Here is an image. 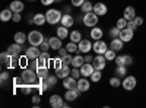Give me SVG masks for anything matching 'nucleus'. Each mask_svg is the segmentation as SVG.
Here are the masks:
<instances>
[{"label": "nucleus", "instance_id": "obj_1", "mask_svg": "<svg viewBox=\"0 0 146 108\" xmlns=\"http://www.w3.org/2000/svg\"><path fill=\"white\" fill-rule=\"evenodd\" d=\"M47 23H50V25H56V23L62 22V18H63V13L57 9H48L47 10Z\"/></svg>", "mask_w": 146, "mask_h": 108}, {"label": "nucleus", "instance_id": "obj_2", "mask_svg": "<svg viewBox=\"0 0 146 108\" xmlns=\"http://www.w3.org/2000/svg\"><path fill=\"white\" fill-rule=\"evenodd\" d=\"M21 79H22V82L34 85V83L36 82V79H38V76H36V72L35 70H32L31 67H27V69H23L22 75H21Z\"/></svg>", "mask_w": 146, "mask_h": 108}, {"label": "nucleus", "instance_id": "obj_3", "mask_svg": "<svg viewBox=\"0 0 146 108\" xmlns=\"http://www.w3.org/2000/svg\"><path fill=\"white\" fill-rule=\"evenodd\" d=\"M100 16L95 13V12H88V13H83V25L88 28H94L98 23Z\"/></svg>", "mask_w": 146, "mask_h": 108}, {"label": "nucleus", "instance_id": "obj_4", "mask_svg": "<svg viewBox=\"0 0 146 108\" xmlns=\"http://www.w3.org/2000/svg\"><path fill=\"white\" fill-rule=\"evenodd\" d=\"M44 40H45V38H44V35H42L40 31H31V32L28 34V42H29L31 45L40 47L41 42H42Z\"/></svg>", "mask_w": 146, "mask_h": 108}, {"label": "nucleus", "instance_id": "obj_5", "mask_svg": "<svg viewBox=\"0 0 146 108\" xmlns=\"http://www.w3.org/2000/svg\"><path fill=\"white\" fill-rule=\"evenodd\" d=\"M121 86L124 88V91H133L136 86H137V80L135 76H124L123 82H121Z\"/></svg>", "mask_w": 146, "mask_h": 108}, {"label": "nucleus", "instance_id": "obj_6", "mask_svg": "<svg viewBox=\"0 0 146 108\" xmlns=\"http://www.w3.org/2000/svg\"><path fill=\"white\" fill-rule=\"evenodd\" d=\"M92 64H94L95 70H101V72H102V70L105 69V66H107V58H105V56H104V54H98L96 57H94Z\"/></svg>", "mask_w": 146, "mask_h": 108}, {"label": "nucleus", "instance_id": "obj_7", "mask_svg": "<svg viewBox=\"0 0 146 108\" xmlns=\"http://www.w3.org/2000/svg\"><path fill=\"white\" fill-rule=\"evenodd\" d=\"M92 50L96 53V54H105V51L108 50V44L102 40H96L94 42V47H92Z\"/></svg>", "mask_w": 146, "mask_h": 108}, {"label": "nucleus", "instance_id": "obj_8", "mask_svg": "<svg viewBox=\"0 0 146 108\" xmlns=\"http://www.w3.org/2000/svg\"><path fill=\"white\" fill-rule=\"evenodd\" d=\"M94 44H91L89 40H82L79 44H78V53H83V54H88L91 53Z\"/></svg>", "mask_w": 146, "mask_h": 108}, {"label": "nucleus", "instance_id": "obj_9", "mask_svg": "<svg viewBox=\"0 0 146 108\" xmlns=\"http://www.w3.org/2000/svg\"><path fill=\"white\" fill-rule=\"evenodd\" d=\"M25 54L28 56L29 60H35V58L40 57L41 48H40V47H36V45H31V47H28V48L25 50Z\"/></svg>", "mask_w": 146, "mask_h": 108}, {"label": "nucleus", "instance_id": "obj_10", "mask_svg": "<svg viewBox=\"0 0 146 108\" xmlns=\"http://www.w3.org/2000/svg\"><path fill=\"white\" fill-rule=\"evenodd\" d=\"M79 95H80V91H79L78 88H75V89H66L64 99L69 101V102H72V101L78 99V98H79Z\"/></svg>", "mask_w": 146, "mask_h": 108}, {"label": "nucleus", "instance_id": "obj_11", "mask_svg": "<svg viewBox=\"0 0 146 108\" xmlns=\"http://www.w3.org/2000/svg\"><path fill=\"white\" fill-rule=\"evenodd\" d=\"M133 35H135V31H131L130 28H124L120 31V38L123 40V42H130L133 40Z\"/></svg>", "mask_w": 146, "mask_h": 108}, {"label": "nucleus", "instance_id": "obj_12", "mask_svg": "<svg viewBox=\"0 0 146 108\" xmlns=\"http://www.w3.org/2000/svg\"><path fill=\"white\" fill-rule=\"evenodd\" d=\"M95 72V67L92 63H85L82 67H80V75L83 78H91V75Z\"/></svg>", "mask_w": 146, "mask_h": 108}, {"label": "nucleus", "instance_id": "obj_13", "mask_svg": "<svg viewBox=\"0 0 146 108\" xmlns=\"http://www.w3.org/2000/svg\"><path fill=\"white\" fill-rule=\"evenodd\" d=\"M80 92H86V91H89V88H91V82L86 79V78H79L78 79V86H76Z\"/></svg>", "mask_w": 146, "mask_h": 108}, {"label": "nucleus", "instance_id": "obj_14", "mask_svg": "<svg viewBox=\"0 0 146 108\" xmlns=\"http://www.w3.org/2000/svg\"><path fill=\"white\" fill-rule=\"evenodd\" d=\"M94 12H95L98 16H105L107 12H108V7H107L105 3L100 2V3H95V5H94Z\"/></svg>", "mask_w": 146, "mask_h": 108}, {"label": "nucleus", "instance_id": "obj_15", "mask_svg": "<svg viewBox=\"0 0 146 108\" xmlns=\"http://www.w3.org/2000/svg\"><path fill=\"white\" fill-rule=\"evenodd\" d=\"M21 51H22V45L21 44H10L7 47V53L12 56V57H19L21 56Z\"/></svg>", "mask_w": 146, "mask_h": 108}, {"label": "nucleus", "instance_id": "obj_16", "mask_svg": "<svg viewBox=\"0 0 146 108\" xmlns=\"http://www.w3.org/2000/svg\"><path fill=\"white\" fill-rule=\"evenodd\" d=\"M50 62H51L50 53H48V51H41V54H40V57H38V64H40V66H45V67H48Z\"/></svg>", "mask_w": 146, "mask_h": 108}, {"label": "nucleus", "instance_id": "obj_17", "mask_svg": "<svg viewBox=\"0 0 146 108\" xmlns=\"http://www.w3.org/2000/svg\"><path fill=\"white\" fill-rule=\"evenodd\" d=\"M63 86L66 89H75L78 86V79H75L73 76H67L63 79Z\"/></svg>", "mask_w": 146, "mask_h": 108}, {"label": "nucleus", "instance_id": "obj_18", "mask_svg": "<svg viewBox=\"0 0 146 108\" xmlns=\"http://www.w3.org/2000/svg\"><path fill=\"white\" fill-rule=\"evenodd\" d=\"M123 45H124V42H123V40H121L120 37L118 38H111L110 48H113L114 51H121V50H123Z\"/></svg>", "mask_w": 146, "mask_h": 108}, {"label": "nucleus", "instance_id": "obj_19", "mask_svg": "<svg viewBox=\"0 0 146 108\" xmlns=\"http://www.w3.org/2000/svg\"><path fill=\"white\" fill-rule=\"evenodd\" d=\"M63 98L62 97H60V95H51V97H50V105L53 107V108H62L63 107Z\"/></svg>", "mask_w": 146, "mask_h": 108}, {"label": "nucleus", "instance_id": "obj_20", "mask_svg": "<svg viewBox=\"0 0 146 108\" xmlns=\"http://www.w3.org/2000/svg\"><path fill=\"white\" fill-rule=\"evenodd\" d=\"M123 18L126 19V21H133L136 18V10H135V7L133 6H127L124 10H123Z\"/></svg>", "mask_w": 146, "mask_h": 108}, {"label": "nucleus", "instance_id": "obj_21", "mask_svg": "<svg viewBox=\"0 0 146 108\" xmlns=\"http://www.w3.org/2000/svg\"><path fill=\"white\" fill-rule=\"evenodd\" d=\"M56 75H57L58 79H64V78H67V76L72 75V70H70L69 66H62L58 70H56Z\"/></svg>", "mask_w": 146, "mask_h": 108}, {"label": "nucleus", "instance_id": "obj_22", "mask_svg": "<svg viewBox=\"0 0 146 108\" xmlns=\"http://www.w3.org/2000/svg\"><path fill=\"white\" fill-rule=\"evenodd\" d=\"M9 9L13 12V13H16V12H19V13H22V10L25 9V5H23L21 0H13V2L10 3Z\"/></svg>", "mask_w": 146, "mask_h": 108}, {"label": "nucleus", "instance_id": "obj_23", "mask_svg": "<svg viewBox=\"0 0 146 108\" xmlns=\"http://www.w3.org/2000/svg\"><path fill=\"white\" fill-rule=\"evenodd\" d=\"M73 23H75V19H73V16L70 13H64L63 18H62V25L66 27V28H72Z\"/></svg>", "mask_w": 146, "mask_h": 108}, {"label": "nucleus", "instance_id": "obj_24", "mask_svg": "<svg viewBox=\"0 0 146 108\" xmlns=\"http://www.w3.org/2000/svg\"><path fill=\"white\" fill-rule=\"evenodd\" d=\"M35 72H36V76H38L40 80H45L48 76H50L48 75V67H45V66H40Z\"/></svg>", "mask_w": 146, "mask_h": 108}, {"label": "nucleus", "instance_id": "obj_25", "mask_svg": "<svg viewBox=\"0 0 146 108\" xmlns=\"http://www.w3.org/2000/svg\"><path fill=\"white\" fill-rule=\"evenodd\" d=\"M48 41H50V47L53 50H58V48H62L63 44H62V38H58L57 35L56 37H51V38H48Z\"/></svg>", "mask_w": 146, "mask_h": 108}, {"label": "nucleus", "instance_id": "obj_26", "mask_svg": "<svg viewBox=\"0 0 146 108\" xmlns=\"http://www.w3.org/2000/svg\"><path fill=\"white\" fill-rule=\"evenodd\" d=\"M32 22L35 23V25L41 27V25H44V23L47 22V16L44 13H36V15L32 16Z\"/></svg>", "mask_w": 146, "mask_h": 108}, {"label": "nucleus", "instance_id": "obj_27", "mask_svg": "<svg viewBox=\"0 0 146 108\" xmlns=\"http://www.w3.org/2000/svg\"><path fill=\"white\" fill-rule=\"evenodd\" d=\"M102 35H104V31H102V28H96V27H94L92 29H91V38L92 40H102Z\"/></svg>", "mask_w": 146, "mask_h": 108}, {"label": "nucleus", "instance_id": "obj_28", "mask_svg": "<svg viewBox=\"0 0 146 108\" xmlns=\"http://www.w3.org/2000/svg\"><path fill=\"white\" fill-rule=\"evenodd\" d=\"M12 18H13V12H12L10 9H5V10H2V13H0V21L2 22L12 21Z\"/></svg>", "mask_w": 146, "mask_h": 108}, {"label": "nucleus", "instance_id": "obj_29", "mask_svg": "<svg viewBox=\"0 0 146 108\" xmlns=\"http://www.w3.org/2000/svg\"><path fill=\"white\" fill-rule=\"evenodd\" d=\"M13 40H15V42L16 44H21V45H23L27 41H28V35H25L23 32H16L15 34V37H13Z\"/></svg>", "mask_w": 146, "mask_h": 108}, {"label": "nucleus", "instance_id": "obj_30", "mask_svg": "<svg viewBox=\"0 0 146 108\" xmlns=\"http://www.w3.org/2000/svg\"><path fill=\"white\" fill-rule=\"evenodd\" d=\"M85 64V57L83 56H80V54H78V56H75L73 57V60H72V66L73 67H82Z\"/></svg>", "mask_w": 146, "mask_h": 108}, {"label": "nucleus", "instance_id": "obj_31", "mask_svg": "<svg viewBox=\"0 0 146 108\" xmlns=\"http://www.w3.org/2000/svg\"><path fill=\"white\" fill-rule=\"evenodd\" d=\"M70 32H69V28H66V27H58L57 29H56V35L58 38H62V40H64V38H67V35H69Z\"/></svg>", "mask_w": 146, "mask_h": 108}, {"label": "nucleus", "instance_id": "obj_32", "mask_svg": "<svg viewBox=\"0 0 146 108\" xmlns=\"http://www.w3.org/2000/svg\"><path fill=\"white\" fill-rule=\"evenodd\" d=\"M69 38H70V41L79 44V42L82 41V34H80L78 29H75V31H72V32L69 34Z\"/></svg>", "mask_w": 146, "mask_h": 108}, {"label": "nucleus", "instance_id": "obj_33", "mask_svg": "<svg viewBox=\"0 0 146 108\" xmlns=\"http://www.w3.org/2000/svg\"><path fill=\"white\" fill-rule=\"evenodd\" d=\"M19 88H21V92L23 93V95H29L31 92H32V85L31 83H25V82H22L21 85H19Z\"/></svg>", "mask_w": 146, "mask_h": 108}, {"label": "nucleus", "instance_id": "obj_34", "mask_svg": "<svg viewBox=\"0 0 146 108\" xmlns=\"http://www.w3.org/2000/svg\"><path fill=\"white\" fill-rule=\"evenodd\" d=\"M83 13H88V12H94V3H91V0H85V3L80 6Z\"/></svg>", "mask_w": 146, "mask_h": 108}, {"label": "nucleus", "instance_id": "obj_35", "mask_svg": "<svg viewBox=\"0 0 146 108\" xmlns=\"http://www.w3.org/2000/svg\"><path fill=\"white\" fill-rule=\"evenodd\" d=\"M0 60H2V63H3V64L9 66V64L12 63V60H13V57H12V56L6 51V53H2V54H0Z\"/></svg>", "mask_w": 146, "mask_h": 108}, {"label": "nucleus", "instance_id": "obj_36", "mask_svg": "<svg viewBox=\"0 0 146 108\" xmlns=\"http://www.w3.org/2000/svg\"><path fill=\"white\" fill-rule=\"evenodd\" d=\"M114 73H115V76H118V78H124V76L127 75V66H117Z\"/></svg>", "mask_w": 146, "mask_h": 108}, {"label": "nucleus", "instance_id": "obj_37", "mask_svg": "<svg viewBox=\"0 0 146 108\" xmlns=\"http://www.w3.org/2000/svg\"><path fill=\"white\" fill-rule=\"evenodd\" d=\"M117 51H114L113 48H108L107 51H105V58H107V62H114L115 60V57H117V54H115Z\"/></svg>", "mask_w": 146, "mask_h": 108}, {"label": "nucleus", "instance_id": "obj_38", "mask_svg": "<svg viewBox=\"0 0 146 108\" xmlns=\"http://www.w3.org/2000/svg\"><path fill=\"white\" fill-rule=\"evenodd\" d=\"M28 62H31V60L28 58V56L25 54V56H19V67H22V69H27L28 66H29V63Z\"/></svg>", "mask_w": 146, "mask_h": 108}, {"label": "nucleus", "instance_id": "obj_39", "mask_svg": "<svg viewBox=\"0 0 146 108\" xmlns=\"http://www.w3.org/2000/svg\"><path fill=\"white\" fill-rule=\"evenodd\" d=\"M101 78H102V73H101V70H95L94 73L91 75V80H92L94 83H98V82L101 80Z\"/></svg>", "mask_w": 146, "mask_h": 108}, {"label": "nucleus", "instance_id": "obj_40", "mask_svg": "<svg viewBox=\"0 0 146 108\" xmlns=\"http://www.w3.org/2000/svg\"><path fill=\"white\" fill-rule=\"evenodd\" d=\"M66 48H67V51H69L70 54L78 53V44H76V42H73V41H70V42H67Z\"/></svg>", "mask_w": 146, "mask_h": 108}, {"label": "nucleus", "instance_id": "obj_41", "mask_svg": "<svg viewBox=\"0 0 146 108\" xmlns=\"http://www.w3.org/2000/svg\"><path fill=\"white\" fill-rule=\"evenodd\" d=\"M50 63H51V66L54 67V70H58L60 67L63 66V62H62V57H58V58H54V60L51 58V62H50Z\"/></svg>", "mask_w": 146, "mask_h": 108}, {"label": "nucleus", "instance_id": "obj_42", "mask_svg": "<svg viewBox=\"0 0 146 108\" xmlns=\"http://www.w3.org/2000/svg\"><path fill=\"white\" fill-rule=\"evenodd\" d=\"M57 79H58L57 75H50V76L45 79V82H47L48 85H50V88H51V86H56V85H57Z\"/></svg>", "mask_w": 146, "mask_h": 108}, {"label": "nucleus", "instance_id": "obj_43", "mask_svg": "<svg viewBox=\"0 0 146 108\" xmlns=\"http://www.w3.org/2000/svg\"><path fill=\"white\" fill-rule=\"evenodd\" d=\"M115 66H126V56L121 54V56H117L115 60H114Z\"/></svg>", "mask_w": 146, "mask_h": 108}, {"label": "nucleus", "instance_id": "obj_44", "mask_svg": "<svg viewBox=\"0 0 146 108\" xmlns=\"http://www.w3.org/2000/svg\"><path fill=\"white\" fill-rule=\"evenodd\" d=\"M110 86H113V88H118V86H121V80H120V78H118V76H114V78L110 79Z\"/></svg>", "mask_w": 146, "mask_h": 108}, {"label": "nucleus", "instance_id": "obj_45", "mask_svg": "<svg viewBox=\"0 0 146 108\" xmlns=\"http://www.w3.org/2000/svg\"><path fill=\"white\" fill-rule=\"evenodd\" d=\"M127 22H129V21H126L124 18H120V19H117V22H115V27L120 28V29H124V28H127Z\"/></svg>", "mask_w": 146, "mask_h": 108}, {"label": "nucleus", "instance_id": "obj_46", "mask_svg": "<svg viewBox=\"0 0 146 108\" xmlns=\"http://www.w3.org/2000/svg\"><path fill=\"white\" fill-rule=\"evenodd\" d=\"M120 28H117V27H114V28H111L110 29V37L111 38H118L120 37Z\"/></svg>", "mask_w": 146, "mask_h": 108}, {"label": "nucleus", "instance_id": "obj_47", "mask_svg": "<svg viewBox=\"0 0 146 108\" xmlns=\"http://www.w3.org/2000/svg\"><path fill=\"white\" fill-rule=\"evenodd\" d=\"M72 60H73V57L70 56V53H69L67 56L62 57V62H63V66H70V64H72Z\"/></svg>", "mask_w": 146, "mask_h": 108}, {"label": "nucleus", "instance_id": "obj_48", "mask_svg": "<svg viewBox=\"0 0 146 108\" xmlns=\"http://www.w3.org/2000/svg\"><path fill=\"white\" fill-rule=\"evenodd\" d=\"M40 48H41V51H48V50L51 48V47H50V41L44 40V41L41 42V45H40Z\"/></svg>", "mask_w": 146, "mask_h": 108}, {"label": "nucleus", "instance_id": "obj_49", "mask_svg": "<svg viewBox=\"0 0 146 108\" xmlns=\"http://www.w3.org/2000/svg\"><path fill=\"white\" fill-rule=\"evenodd\" d=\"M70 76H73L75 79H79V76H82V75H80V69H79V67H73Z\"/></svg>", "mask_w": 146, "mask_h": 108}, {"label": "nucleus", "instance_id": "obj_50", "mask_svg": "<svg viewBox=\"0 0 146 108\" xmlns=\"http://www.w3.org/2000/svg\"><path fill=\"white\" fill-rule=\"evenodd\" d=\"M127 28H130L131 31H136V29H137L136 22H135V21H129V22H127Z\"/></svg>", "mask_w": 146, "mask_h": 108}, {"label": "nucleus", "instance_id": "obj_51", "mask_svg": "<svg viewBox=\"0 0 146 108\" xmlns=\"http://www.w3.org/2000/svg\"><path fill=\"white\" fill-rule=\"evenodd\" d=\"M12 21H13V22H21V21H22V15L19 13V12H16V13H13V18H12Z\"/></svg>", "mask_w": 146, "mask_h": 108}, {"label": "nucleus", "instance_id": "obj_52", "mask_svg": "<svg viewBox=\"0 0 146 108\" xmlns=\"http://www.w3.org/2000/svg\"><path fill=\"white\" fill-rule=\"evenodd\" d=\"M57 51H58L60 57H64V56H67V54H69V51H67V48H66V47H64V48H63V47H62V48H58Z\"/></svg>", "mask_w": 146, "mask_h": 108}, {"label": "nucleus", "instance_id": "obj_53", "mask_svg": "<svg viewBox=\"0 0 146 108\" xmlns=\"http://www.w3.org/2000/svg\"><path fill=\"white\" fill-rule=\"evenodd\" d=\"M133 21H135V22H136V25H137V27H140V25H143V22H145V21H143V18H142V16H137V15H136V18H135V19H133Z\"/></svg>", "mask_w": 146, "mask_h": 108}, {"label": "nucleus", "instance_id": "obj_54", "mask_svg": "<svg viewBox=\"0 0 146 108\" xmlns=\"http://www.w3.org/2000/svg\"><path fill=\"white\" fill-rule=\"evenodd\" d=\"M83 3H85V0H72V5L76 6V7H80Z\"/></svg>", "mask_w": 146, "mask_h": 108}, {"label": "nucleus", "instance_id": "obj_55", "mask_svg": "<svg viewBox=\"0 0 146 108\" xmlns=\"http://www.w3.org/2000/svg\"><path fill=\"white\" fill-rule=\"evenodd\" d=\"M7 78H9V73H7V72H2V75H0V79H2V83H5V82L7 80Z\"/></svg>", "mask_w": 146, "mask_h": 108}, {"label": "nucleus", "instance_id": "obj_56", "mask_svg": "<svg viewBox=\"0 0 146 108\" xmlns=\"http://www.w3.org/2000/svg\"><path fill=\"white\" fill-rule=\"evenodd\" d=\"M92 62H94V57L91 56V53H88L85 56V63H92Z\"/></svg>", "mask_w": 146, "mask_h": 108}, {"label": "nucleus", "instance_id": "obj_57", "mask_svg": "<svg viewBox=\"0 0 146 108\" xmlns=\"http://www.w3.org/2000/svg\"><path fill=\"white\" fill-rule=\"evenodd\" d=\"M131 63H133V57H131V56H129V54H126V66L129 67Z\"/></svg>", "mask_w": 146, "mask_h": 108}, {"label": "nucleus", "instance_id": "obj_58", "mask_svg": "<svg viewBox=\"0 0 146 108\" xmlns=\"http://www.w3.org/2000/svg\"><path fill=\"white\" fill-rule=\"evenodd\" d=\"M56 2V0H41V5L42 6H50V5H53Z\"/></svg>", "mask_w": 146, "mask_h": 108}, {"label": "nucleus", "instance_id": "obj_59", "mask_svg": "<svg viewBox=\"0 0 146 108\" xmlns=\"http://www.w3.org/2000/svg\"><path fill=\"white\" fill-rule=\"evenodd\" d=\"M40 101H41L40 95H34V97H32V102H34L35 105H38V104H40Z\"/></svg>", "mask_w": 146, "mask_h": 108}, {"label": "nucleus", "instance_id": "obj_60", "mask_svg": "<svg viewBox=\"0 0 146 108\" xmlns=\"http://www.w3.org/2000/svg\"><path fill=\"white\" fill-rule=\"evenodd\" d=\"M63 12H64V13H70L72 7H70V6H64V7H63Z\"/></svg>", "mask_w": 146, "mask_h": 108}, {"label": "nucleus", "instance_id": "obj_61", "mask_svg": "<svg viewBox=\"0 0 146 108\" xmlns=\"http://www.w3.org/2000/svg\"><path fill=\"white\" fill-rule=\"evenodd\" d=\"M13 83H15V86H19V79L15 78V79H13Z\"/></svg>", "mask_w": 146, "mask_h": 108}, {"label": "nucleus", "instance_id": "obj_62", "mask_svg": "<svg viewBox=\"0 0 146 108\" xmlns=\"http://www.w3.org/2000/svg\"><path fill=\"white\" fill-rule=\"evenodd\" d=\"M56 2H63V0H56Z\"/></svg>", "mask_w": 146, "mask_h": 108}, {"label": "nucleus", "instance_id": "obj_63", "mask_svg": "<svg viewBox=\"0 0 146 108\" xmlns=\"http://www.w3.org/2000/svg\"><path fill=\"white\" fill-rule=\"evenodd\" d=\"M31 2H35V0H31Z\"/></svg>", "mask_w": 146, "mask_h": 108}]
</instances>
